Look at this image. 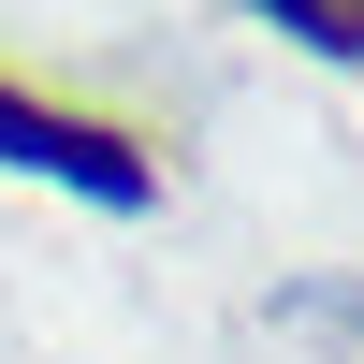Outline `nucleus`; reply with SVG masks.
<instances>
[{"mask_svg": "<svg viewBox=\"0 0 364 364\" xmlns=\"http://www.w3.org/2000/svg\"><path fill=\"white\" fill-rule=\"evenodd\" d=\"M306 44H336V58H364V0H277Z\"/></svg>", "mask_w": 364, "mask_h": 364, "instance_id": "nucleus-2", "label": "nucleus"}, {"mask_svg": "<svg viewBox=\"0 0 364 364\" xmlns=\"http://www.w3.org/2000/svg\"><path fill=\"white\" fill-rule=\"evenodd\" d=\"M0 161H29V175H73L87 204H146V161L102 132V117H73V102H29V87H0Z\"/></svg>", "mask_w": 364, "mask_h": 364, "instance_id": "nucleus-1", "label": "nucleus"}]
</instances>
